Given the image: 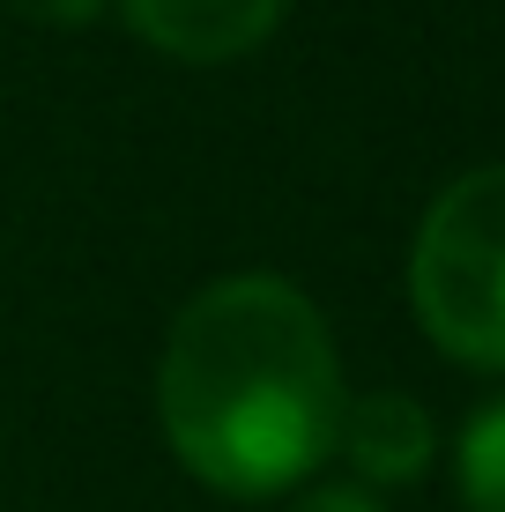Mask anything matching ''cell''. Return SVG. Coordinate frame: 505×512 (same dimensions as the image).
I'll return each instance as SVG.
<instances>
[{
	"label": "cell",
	"instance_id": "1",
	"mask_svg": "<svg viewBox=\"0 0 505 512\" xmlns=\"http://www.w3.org/2000/svg\"><path fill=\"white\" fill-rule=\"evenodd\" d=\"M342 357L290 275H216L179 305L156 357V423L194 483L223 498L305 490L335 453Z\"/></svg>",
	"mask_w": 505,
	"mask_h": 512
},
{
	"label": "cell",
	"instance_id": "2",
	"mask_svg": "<svg viewBox=\"0 0 505 512\" xmlns=\"http://www.w3.org/2000/svg\"><path fill=\"white\" fill-rule=\"evenodd\" d=\"M409 305L431 349L468 372H505V164L431 193L409 245Z\"/></svg>",
	"mask_w": 505,
	"mask_h": 512
},
{
	"label": "cell",
	"instance_id": "3",
	"mask_svg": "<svg viewBox=\"0 0 505 512\" xmlns=\"http://www.w3.org/2000/svg\"><path fill=\"white\" fill-rule=\"evenodd\" d=\"M127 30L142 45H156L179 67H223L246 60L283 30L290 0H119Z\"/></svg>",
	"mask_w": 505,
	"mask_h": 512
},
{
	"label": "cell",
	"instance_id": "4",
	"mask_svg": "<svg viewBox=\"0 0 505 512\" xmlns=\"http://www.w3.org/2000/svg\"><path fill=\"white\" fill-rule=\"evenodd\" d=\"M335 453L350 461V483L364 490H409L424 483L431 461H439V423L416 394H350L342 401V423H335Z\"/></svg>",
	"mask_w": 505,
	"mask_h": 512
},
{
	"label": "cell",
	"instance_id": "5",
	"mask_svg": "<svg viewBox=\"0 0 505 512\" xmlns=\"http://www.w3.org/2000/svg\"><path fill=\"white\" fill-rule=\"evenodd\" d=\"M454 483L468 512H505V394H491L454 438Z\"/></svg>",
	"mask_w": 505,
	"mask_h": 512
},
{
	"label": "cell",
	"instance_id": "6",
	"mask_svg": "<svg viewBox=\"0 0 505 512\" xmlns=\"http://www.w3.org/2000/svg\"><path fill=\"white\" fill-rule=\"evenodd\" d=\"M104 8H112V0H8V15H23V23H38V30H82V23H97Z\"/></svg>",
	"mask_w": 505,
	"mask_h": 512
},
{
	"label": "cell",
	"instance_id": "7",
	"mask_svg": "<svg viewBox=\"0 0 505 512\" xmlns=\"http://www.w3.org/2000/svg\"><path fill=\"white\" fill-rule=\"evenodd\" d=\"M290 512H387V505L364 483H305L298 498H290Z\"/></svg>",
	"mask_w": 505,
	"mask_h": 512
}]
</instances>
